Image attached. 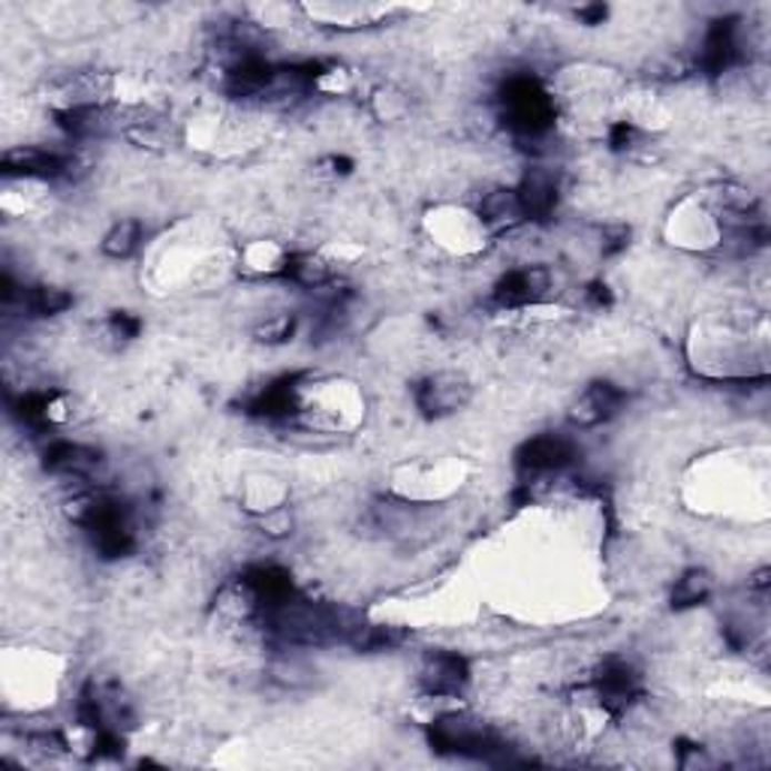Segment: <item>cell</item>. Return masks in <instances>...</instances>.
<instances>
[{"mask_svg": "<svg viewBox=\"0 0 771 771\" xmlns=\"http://www.w3.org/2000/svg\"><path fill=\"white\" fill-rule=\"evenodd\" d=\"M283 278H290V283L304 287V290H323V287H329L334 281V266L326 257H320V253H287Z\"/></svg>", "mask_w": 771, "mask_h": 771, "instance_id": "ba28073f", "label": "cell"}, {"mask_svg": "<svg viewBox=\"0 0 771 771\" xmlns=\"http://www.w3.org/2000/svg\"><path fill=\"white\" fill-rule=\"evenodd\" d=\"M627 244H630V227H624V223H609V227L600 230V253L603 257L624 253Z\"/></svg>", "mask_w": 771, "mask_h": 771, "instance_id": "5bb4252c", "label": "cell"}, {"mask_svg": "<svg viewBox=\"0 0 771 771\" xmlns=\"http://www.w3.org/2000/svg\"><path fill=\"white\" fill-rule=\"evenodd\" d=\"M477 218L491 232H515L528 223L515 188H494L489 193H482L480 206H477Z\"/></svg>", "mask_w": 771, "mask_h": 771, "instance_id": "52a82bcc", "label": "cell"}, {"mask_svg": "<svg viewBox=\"0 0 771 771\" xmlns=\"http://www.w3.org/2000/svg\"><path fill=\"white\" fill-rule=\"evenodd\" d=\"M257 524H260V533H266L269 540H287L296 531V512L287 503H278L266 512H257Z\"/></svg>", "mask_w": 771, "mask_h": 771, "instance_id": "7c38bea8", "label": "cell"}, {"mask_svg": "<svg viewBox=\"0 0 771 771\" xmlns=\"http://www.w3.org/2000/svg\"><path fill=\"white\" fill-rule=\"evenodd\" d=\"M139 332H142V320L130 311L109 313V320H106V338H112L118 344H130L139 338Z\"/></svg>", "mask_w": 771, "mask_h": 771, "instance_id": "4fadbf2b", "label": "cell"}, {"mask_svg": "<svg viewBox=\"0 0 771 771\" xmlns=\"http://www.w3.org/2000/svg\"><path fill=\"white\" fill-rule=\"evenodd\" d=\"M714 594V579H711L709 570H699V567H690L684 573L678 575L672 591H669V603L672 609H697L709 597Z\"/></svg>", "mask_w": 771, "mask_h": 771, "instance_id": "30bf717a", "label": "cell"}, {"mask_svg": "<svg viewBox=\"0 0 771 771\" xmlns=\"http://www.w3.org/2000/svg\"><path fill=\"white\" fill-rule=\"evenodd\" d=\"M146 241V223L139 218H118L100 239V253L106 260H130Z\"/></svg>", "mask_w": 771, "mask_h": 771, "instance_id": "9c48e42d", "label": "cell"}, {"mask_svg": "<svg viewBox=\"0 0 771 771\" xmlns=\"http://www.w3.org/2000/svg\"><path fill=\"white\" fill-rule=\"evenodd\" d=\"M515 193H519V202H521V209H524L528 223L549 220L554 211H558V202H561V184H558L554 169L549 167L528 169V172L521 176Z\"/></svg>", "mask_w": 771, "mask_h": 771, "instance_id": "8992f818", "label": "cell"}, {"mask_svg": "<svg viewBox=\"0 0 771 771\" xmlns=\"http://www.w3.org/2000/svg\"><path fill=\"white\" fill-rule=\"evenodd\" d=\"M579 461V443L561 431H545L524 440L515 452V464L531 477H558Z\"/></svg>", "mask_w": 771, "mask_h": 771, "instance_id": "6da1fadb", "label": "cell"}, {"mask_svg": "<svg viewBox=\"0 0 771 771\" xmlns=\"http://www.w3.org/2000/svg\"><path fill=\"white\" fill-rule=\"evenodd\" d=\"M605 16H609V10H605V7H579V10H575V19L582 21V24H588V28L603 24Z\"/></svg>", "mask_w": 771, "mask_h": 771, "instance_id": "9a60e30c", "label": "cell"}, {"mask_svg": "<svg viewBox=\"0 0 771 771\" xmlns=\"http://www.w3.org/2000/svg\"><path fill=\"white\" fill-rule=\"evenodd\" d=\"M296 326H299V317L292 311L266 313L260 323L253 326V341L266 347H281L296 334Z\"/></svg>", "mask_w": 771, "mask_h": 771, "instance_id": "8fae6325", "label": "cell"}, {"mask_svg": "<svg viewBox=\"0 0 771 771\" xmlns=\"http://www.w3.org/2000/svg\"><path fill=\"white\" fill-rule=\"evenodd\" d=\"M413 398H417L422 417L447 419L461 413L473 401V383L459 371H438V374H428L417 386Z\"/></svg>", "mask_w": 771, "mask_h": 771, "instance_id": "7a4b0ae2", "label": "cell"}, {"mask_svg": "<svg viewBox=\"0 0 771 771\" xmlns=\"http://www.w3.org/2000/svg\"><path fill=\"white\" fill-rule=\"evenodd\" d=\"M417 678L428 699H459L470 684L468 660L455 651H428Z\"/></svg>", "mask_w": 771, "mask_h": 771, "instance_id": "3957f363", "label": "cell"}, {"mask_svg": "<svg viewBox=\"0 0 771 771\" xmlns=\"http://www.w3.org/2000/svg\"><path fill=\"white\" fill-rule=\"evenodd\" d=\"M103 452L79 440H52L42 449V468L61 480H91L103 468Z\"/></svg>", "mask_w": 771, "mask_h": 771, "instance_id": "5b68a950", "label": "cell"}, {"mask_svg": "<svg viewBox=\"0 0 771 771\" xmlns=\"http://www.w3.org/2000/svg\"><path fill=\"white\" fill-rule=\"evenodd\" d=\"M627 407V392L621 386L609 383V380H597V383L584 386L579 398H575L570 410H567V419L573 428H600L605 422L621 413Z\"/></svg>", "mask_w": 771, "mask_h": 771, "instance_id": "277c9868", "label": "cell"}]
</instances>
